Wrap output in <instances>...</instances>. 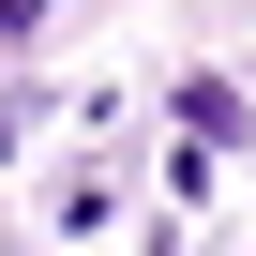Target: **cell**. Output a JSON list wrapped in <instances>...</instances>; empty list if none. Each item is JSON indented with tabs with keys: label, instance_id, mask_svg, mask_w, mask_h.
Instances as JSON below:
<instances>
[{
	"label": "cell",
	"instance_id": "6da1fadb",
	"mask_svg": "<svg viewBox=\"0 0 256 256\" xmlns=\"http://www.w3.org/2000/svg\"><path fill=\"white\" fill-rule=\"evenodd\" d=\"M181 136H196V151H226V136H241V90H211V76H181Z\"/></svg>",
	"mask_w": 256,
	"mask_h": 256
}]
</instances>
